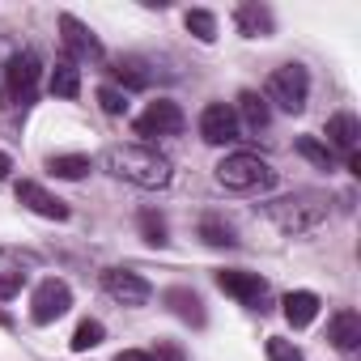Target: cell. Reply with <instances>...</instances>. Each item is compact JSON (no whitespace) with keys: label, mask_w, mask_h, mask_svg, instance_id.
Segmentation results:
<instances>
[{"label":"cell","mask_w":361,"mask_h":361,"mask_svg":"<svg viewBox=\"0 0 361 361\" xmlns=\"http://www.w3.org/2000/svg\"><path fill=\"white\" fill-rule=\"evenodd\" d=\"M200 238H204L209 247H234V243H238L234 230H230L226 221H217V217H204V221H200Z\"/></svg>","instance_id":"obj_25"},{"label":"cell","mask_w":361,"mask_h":361,"mask_svg":"<svg viewBox=\"0 0 361 361\" xmlns=\"http://www.w3.org/2000/svg\"><path fill=\"white\" fill-rule=\"evenodd\" d=\"M47 170H51L56 178H85V174L94 170V161H90L85 153H60V157L47 161Z\"/></svg>","instance_id":"obj_21"},{"label":"cell","mask_w":361,"mask_h":361,"mask_svg":"<svg viewBox=\"0 0 361 361\" xmlns=\"http://www.w3.org/2000/svg\"><path fill=\"white\" fill-rule=\"evenodd\" d=\"M357 140H361V123H357L353 111H340V115L327 119V149H331V153L353 157V153H357Z\"/></svg>","instance_id":"obj_14"},{"label":"cell","mask_w":361,"mask_h":361,"mask_svg":"<svg viewBox=\"0 0 361 361\" xmlns=\"http://www.w3.org/2000/svg\"><path fill=\"white\" fill-rule=\"evenodd\" d=\"M153 357H157V361H188V357H183V348H178V344H170V340H157Z\"/></svg>","instance_id":"obj_30"},{"label":"cell","mask_w":361,"mask_h":361,"mask_svg":"<svg viewBox=\"0 0 361 361\" xmlns=\"http://www.w3.org/2000/svg\"><path fill=\"white\" fill-rule=\"evenodd\" d=\"M102 289L119 302V306H145L149 302V281L145 276H136V272H128V268H106L102 272Z\"/></svg>","instance_id":"obj_9"},{"label":"cell","mask_w":361,"mask_h":361,"mask_svg":"<svg viewBox=\"0 0 361 361\" xmlns=\"http://www.w3.org/2000/svg\"><path fill=\"white\" fill-rule=\"evenodd\" d=\"M298 153H302L306 161H314L319 170H331V149H327L323 140H314V136H298Z\"/></svg>","instance_id":"obj_26"},{"label":"cell","mask_w":361,"mask_h":361,"mask_svg":"<svg viewBox=\"0 0 361 361\" xmlns=\"http://www.w3.org/2000/svg\"><path fill=\"white\" fill-rule=\"evenodd\" d=\"M115 361H157L153 353H145V348H128V353H119Z\"/></svg>","instance_id":"obj_31"},{"label":"cell","mask_w":361,"mask_h":361,"mask_svg":"<svg viewBox=\"0 0 361 361\" xmlns=\"http://www.w3.org/2000/svg\"><path fill=\"white\" fill-rule=\"evenodd\" d=\"M234 22H238V30H243L247 39H264V35H272V9L259 5V0H247V5H238Z\"/></svg>","instance_id":"obj_17"},{"label":"cell","mask_w":361,"mask_h":361,"mask_svg":"<svg viewBox=\"0 0 361 361\" xmlns=\"http://www.w3.org/2000/svg\"><path fill=\"white\" fill-rule=\"evenodd\" d=\"M217 183L230 192H264L276 183V170L259 157V153H230L217 166Z\"/></svg>","instance_id":"obj_3"},{"label":"cell","mask_w":361,"mask_h":361,"mask_svg":"<svg viewBox=\"0 0 361 361\" xmlns=\"http://www.w3.org/2000/svg\"><path fill=\"white\" fill-rule=\"evenodd\" d=\"M264 217L281 230V234H310L327 221V196L323 192H293L285 200H272L264 204Z\"/></svg>","instance_id":"obj_2"},{"label":"cell","mask_w":361,"mask_h":361,"mask_svg":"<svg viewBox=\"0 0 361 361\" xmlns=\"http://www.w3.org/2000/svg\"><path fill=\"white\" fill-rule=\"evenodd\" d=\"M136 221H140V234H145V243H149V247H166V217H161V213L145 209Z\"/></svg>","instance_id":"obj_24"},{"label":"cell","mask_w":361,"mask_h":361,"mask_svg":"<svg viewBox=\"0 0 361 361\" xmlns=\"http://www.w3.org/2000/svg\"><path fill=\"white\" fill-rule=\"evenodd\" d=\"M9 170H13V157H9V153H0V178H9Z\"/></svg>","instance_id":"obj_32"},{"label":"cell","mask_w":361,"mask_h":361,"mask_svg":"<svg viewBox=\"0 0 361 361\" xmlns=\"http://www.w3.org/2000/svg\"><path fill=\"white\" fill-rule=\"evenodd\" d=\"M22 272H0V298H13V293H22Z\"/></svg>","instance_id":"obj_29"},{"label":"cell","mask_w":361,"mask_h":361,"mask_svg":"<svg viewBox=\"0 0 361 361\" xmlns=\"http://www.w3.org/2000/svg\"><path fill=\"white\" fill-rule=\"evenodd\" d=\"M264 353H268V361H306V357L298 353V344H293V340H285V336H268Z\"/></svg>","instance_id":"obj_27"},{"label":"cell","mask_w":361,"mask_h":361,"mask_svg":"<svg viewBox=\"0 0 361 361\" xmlns=\"http://www.w3.org/2000/svg\"><path fill=\"white\" fill-rule=\"evenodd\" d=\"M161 302L170 306V314H174V319H183L188 327H204V323H209V310H204L200 293H196V289H188V285H170V289L161 293Z\"/></svg>","instance_id":"obj_12"},{"label":"cell","mask_w":361,"mask_h":361,"mask_svg":"<svg viewBox=\"0 0 361 361\" xmlns=\"http://www.w3.org/2000/svg\"><path fill=\"white\" fill-rule=\"evenodd\" d=\"M327 340H331L344 357H353V353L361 348V314H357V310H336L331 323H327Z\"/></svg>","instance_id":"obj_15"},{"label":"cell","mask_w":361,"mask_h":361,"mask_svg":"<svg viewBox=\"0 0 361 361\" xmlns=\"http://www.w3.org/2000/svg\"><path fill=\"white\" fill-rule=\"evenodd\" d=\"M60 35H64V47H68L73 64H77V60H102V43H98V35H94L85 22H77L73 13H60Z\"/></svg>","instance_id":"obj_11"},{"label":"cell","mask_w":361,"mask_h":361,"mask_svg":"<svg viewBox=\"0 0 361 361\" xmlns=\"http://www.w3.org/2000/svg\"><path fill=\"white\" fill-rule=\"evenodd\" d=\"M18 204H26L30 213L47 217V221H68V204L56 200L43 183H30V178H22V183H18Z\"/></svg>","instance_id":"obj_13"},{"label":"cell","mask_w":361,"mask_h":361,"mask_svg":"<svg viewBox=\"0 0 361 361\" xmlns=\"http://www.w3.org/2000/svg\"><path fill=\"white\" fill-rule=\"evenodd\" d=\"M47 85H51V94H60V98H77V94H81V68H77L73 60H56Z\"/></svg>","instance_id":"obj_20"},{"label":"cell","mask_w":361,"mask_h":361,"mask_svg":"<svg viewBox=\"0 0 361 361\" xmlns=\"http://www.w3.org/2000/svg\"><path fill=\"white\" fill-rule=\"evenodd\" d=\"M178 132H183V111H178V102H170V98L149 102V111L136 119V136H145V140L178 136Z\"/></svg>","instance_id":"obj_7"},{"label":"cell","mask_w":361,"mask_h":361,"mask_svg":"<svg viewBox=\"0 0 361 361\" xmlns=\"http://www.w3.org/2000/svg\"><path fill=\"white\" fill-rule=\"evenodd\" d=\"M102 336H106V327H102L98 319H81L68 344H73V353H90V348H98V344H102Z\"/></svg>","instance_id":"obj_22"},{"label":"cell","mask_w":361,"mask_h":361,"mask_svg":"<svg viewBox=\"0 0 361 361\" xmlns=\"http://www.w3.org/2000/svg\"><path fill=\"white\" fill-rule=\"evenodd\" d=\"M39 77H43V64H39L35 51L9 56V64H5V102L9 106H30L39 98Z\"/></svg>","instance_id":"obj_5"},{"label":"cell","mask_w":361,"mask_h":361,"mask_svg":"<svg viewBox=\"0 0 361 361\" xmlns=\"http://www.w3.org/2000/svg\"><path fill=\"white\" fill-rule=\"evenodd\" d=\"M234 115H238V128L247 123L251 132H264V128L272 123V106H268V102H264V94H255V90H243V94H238Z\"/></svg>","instance_id":"obj_16"},{"label":"cell","mask_w":361,"mask_h":361,"mask_svg":"<svg viewBox=\"0 0 361 361\" xmlns=\"http://www.w3.org/2000/svg\"><path fill=\"white\" fill-rule=\"evenodd\" d=\"M217 289L221 293H230V298H238L247 310H268V281L259 276V272H238V268H226V272H217Z\"/></svg>","instance_id":"obj_6"},{"label":"cell","mask_w":361,"mask_h":361,"mask_svg":"<svg viewBox=\"0 0 361 361\" xmlns=\"http://www.w3.org/2000/svg\"><path fill=\"white\" fill-rule=\"evenodd\" d=\"M306 98H310V73H306L302 64H281V68L268 77L264 102H276L285 115H302V111H306Z\"/></svg>","instance_id":"obj_4"},{"label":"cell","mask_w":361,"mask_h":361,"mask_svg":"<svg viewBox=\"0 0 361 361\" xmlns=\"http://www.w3.org/2000/svg\"><path fill=\"white\" fill-rule=\"evenodd\" d=\"M102 166L115 178H128L136 188H166L170 183V161L149 145H111L102 153Z\"/></svg>","instance_id":"obj_1"},{"label":"cell","mask_w":361,"mask_h":361,"mask_svg":"<svg viewBox=\"0 0 361 361\" xmlns=\"http://www.w3.org/2000/svg\"><path fill=\"white\" fill-rule=\"evenodd\" d=\"M145 68H149L145 60H132V56H128V60H115V64H111V77H115V81L123 85V94H128V90H145V85L153 81Z\"/></svg>","instance_id":"obj_19"},{"label":"cell","mask_w":361,"mask_h":361,"mask_svg":"<svg viewBox=\"0 0 361 361\" xmlns=\"http://www.w3.org/2000/svg\"><path fill=\"white\" fill-rule=\"evenodd\" d=\"M68 306H73V289L51 276V281H43V285L35 289V298H30V319H35V323H56L60 314H68Z\"/></svg>","instance_id":"obj_8"},{"label":"cell","mask_w":361,"mask_h":361,"mask_svg":"<svg viewBox=\"0 0 361 361\" xmlns=\"http://www.w3.org/2000/svg\"><path fill=\"white\" fill-rule=\"evenodd\" d=\"M285 319H289V327H310L314 323V314H319V298L310 293V289H298V293H285Z\"/></svg>","instance_id":"obj_18"},{"label":"cell","mask_w":361,"mask_h":361,"mask_svg":"<svg viewBox=\"0 0 361 361\" xmlns=\"http://www.w3.org/2000/svg\"><path fill=\"white\" fill-rule=\"evenodd\" d=\"M183 22H188V30H192L200 43H213V39H217V18H213L209 9H188Z\"/></svg>","instance_id":"obj_23"},{"label":"cell","mask_w":361,"mask_h":361,"mask_svg":"<svg viewBox=\"0 0 361 361\" xmlns=\"http://www.w3.org/2000/svg\"><path fill=\"white\" fill-rule=\"evenodd\" d=\"M200 136H204L209 145H234V140H238V115H234V106L209 102V106L200 111Z\"/></svg>","instance_id":"obj_10"},{"label":"cell","mask_w":361,"mask_h":361,"mask_svg":"<svg viewBox=\"0 0 361 361\" xmlns=\"http://www.w3.org/2000/svg\"><path fill=\"white\" fill-rule=\"evenodd\" d=\"M98 106H102L106 115H123V111H128V94L115 90V85H102V90H98Z\"/></svg>","instance_id":"obj_28"}]
</instances>
